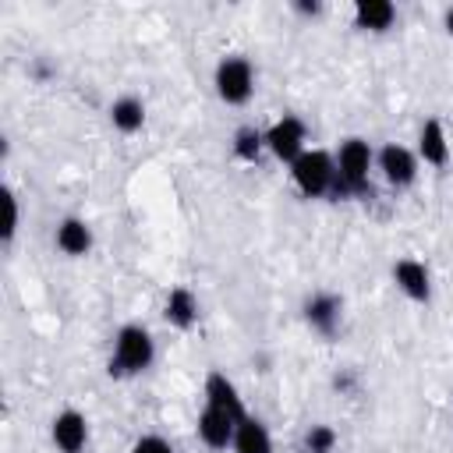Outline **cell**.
<instances>
[{"label": "cell", "mask_w": 453, "mask_h": 453, "mask_svg": "<svg viewBox=\"0 0 453 453\" xmlns=\"http://www.w3.org/2000/svg\"><path fill=\"white\" fill-rule=\"evenodd\" d=\"M304 138H308L304 120H297V117H283V120H276V124L265 131V149H269L276 159L294 163V159L304 152Z\"/></svg>", "instance_id": "5"}, {"label": "cell", "mask_w": 453, "mask_h": 453, "mask_svg": "<svg viewBox=\"0 0 453 453\" xmlns=\"http://www.w3.org/2000/svg\"><path fill=\"white\" fill-rule=\"evenodd\" d=\"M166 319L173 326H180V329L195 326V319H198V297L188 287H173L170 297H166Z\"/></svg>", "instance_id": "15"}, {"label": "cell", "mask_w": 453, "mask_h": 453, "mask_svg": "<svg viewBox=\"0 0 453 453\" xmlns=\"http://www.w3.org/2000/svg\"><path fill=\"white\" fill-rule=\"evenodd\" d=\"M57 248H60L64 255H74V258L85 255V251L92 248V230H88V223L67 216V219L57 226Z\"/></svg>", "instance_id": "14"}, {"label": "cell", "mask_w": 453, "mask_h": 453, "mask_svg": "<svg viewBox=\"0 0 453 453\" xmlns=\"http://www.w3.org/2000/svg\"><path fill=\"white\" fill-rule=\"evenodd\" d=\"M205 403H212V407H219V411H230L234 418H248L237 386H234L223 372H209V379H205Z\"/></svg>", "instance_id": "10"}, {"label": "cell", "mask_w": 453, "mask_h": 453, "mask_svg": "<svg viewBox=\"0 0 453 453\" xmlns=\"http://www.w3.org/2000/svg\"><path fill=\"white\" fill-rule=\"evenodd\" d=\"M308 453H333V446H336V432L329 428V425H311V432H308Z\"/></svg>", "instance_id": "19"}, {"label": "cell", "mask_w": 453, "mask_h": 453, "mask_svg": "<svg viewBox=\"0 0 453 453\" xmlns=\"http://www.w3.org/2000/svg\"><path fill=\"white\" fill-rule=\"evenodd\" d=\"M393 280H396V287H400L411 301H428V297H432L428 269H425V262H418V258H400V262L393 265Z\"/></svg>", "instance_id": "9"}, {"label": "cell", "mask_w": 453, "mask_h": 453, "mask_svg": "<svg viewBox=\"0 0 453 453\" xmlns=\"http://www.w3.org/2000/svg\"><path fill=\"white\" fill-rule=\"evenodd\" d=\"M446 32H449V35H453V7H449V11H446Z\"/></svg>", "instance_id": "22"}, {"label": "cell", "mask_w": 453, "mask_h": 453, "mask_svg": "<svg viewBox=\"0 0 453 453\" xmlns=\"http://www.w3.org/2000/svg\"><path fill=\"white\" fill-rule=\"evenodd\" d=\"M131 453H173V446H170L163 435H142V439L131 446Z\"/></svg>", "instance_id": "21"}, {"label": "cell", "mask_w": 453, "mask_h": 453, "mask_svg": "<svg viewBox=\"0 0 453 453\" xmlns=\"http://www.w3.org/2000/svg\"><path fill=\"white\" fill-rule=\"evenodd\" d=\"M234 453H273V439L258 418H241L234 432Z\"/></svg>", "instance_id": "12"}, {"label": "cell", "mask_w": 453, "mask_h": 453, "mask_svg": "<svg viewBox=\"0 0 453 453\" xmlns=\"http://www.w3.org/2000/svg\"><path fill=\"white\" fill-rule=\"evenodd\" d=\"M379 170H382V177H386L393 188H407V184L418 177V159H414L411 149L389 142V145H382V152H379Z\"/></svg>", "instance_id": "7"}, {"label": "cell", "mask_w": 453, "mask_h": 453, "mask_svg": "<svg viewBox=\"0 0 453 453\" xmlns=\"http://www.w3.org/2000/svg\"><path fill=\"white\" fill-rule=\"evenodd\" d=\"M4 209H7V219H4V241H11L14 230H18V198H14L11 188H4Z\"/></svg>", "instance_id": "20"}, {"label": "cell", "mask_w": 453, "mask_h": 453, "mask_svg": "<svg viewBox=\"0 0 453 453\" xmlns=\"http://www.w3.org/2000/svg\"><path fill=\"white\" fill-rule=\"evenodd\" d=\"M262 149H265V131H255V127H241V131L234 134V152H237V159H244V163H255Z\"/></svg>", "instance_id": "18"}, {"label": "cell", "mask_w": 453, "mask_h": 453, "mask_svg": "<svg viewBox=\"0 0 453 453\" xmlns=\"http://www.w3.org/2000/svg\"><path fill=\"white\" fill-rule=\"evenodd\" d=\"M212 81H216V96L223 103H230V106L248 103L251 92H255V71H251V64L244 57H223L216 64V78Z\"/></svg>", "instance_id": "4"}, {"label": "cell", "mask_w": 453, "mask_h": 453, "mask_svg": "<svg viewBox=\"0 0 453 453\" xmlns=\"http://www.w3.org/2000/svg\"><path fill=\"white\" fill-rule=\"evenodd\" d=\"M304 315H308V322H311L319 333H333L336 322H340V297H333V294H315V297L308 301Z\"/></svg>", "instance_id": "16"}, {"label": "cell", "mask_w": 453, "mask_h": 453, "mask_svg": "<svg viewBox=\"0 0 453 453\" xmlns=\"http://www.w3.org/2000/svg\"><path fill=\"white\" fill-rule=\"evenodd\" d=\"M50 435H53V446H57L60 453H81L85 442H88V421H85V414H78V411H60V414L53 418Z\"/></svg>", "instance_id": "8"}, {"label": "cell", "mask_w": 453, "mask_h": 453, "mask_svg": "<svg viewBox=\"0 0 453 453\" xmlns=\"http://www.w3.org/2000/svg\"><path fill=\"white\" fill-rule=\"evenodd\" d=\"M418 152H421V159L432 163V166H446V163H449V138H446V127H442L435 117H428V120L421 124Z\"/></svg>", "instance_id": "11"}, {"label": "cell", "mask_w": 453, "mask_h": 453, "mask_svg": "<svg viewBox=\"0 0 453 453\" xmlns=\"http://www.w3.org/2000/svg\"><path fill=\"white\" fill-rule=\"evenodd\" d=\"M156 357V343L149 336V329L142 326H120L113 336V357H110V372L117 375H138L152 365Z\"/></svg>", "instance_id": "2"}, {"label": "cell", "mask_w": 453, "mask_h": 453, "mask_svg": "<svg viewBox=\"0 0 453 453\" xmlns=\"http://www.w3.org/2000/svg\"><path fill=\"white\" fill-rule=\"evenodd\" d=\"M354 21L365 32H386L396 21V7L389 0H357L354 7Z\"/></svg>", "instance_id": "13"}, {"label": "cell", "mask_w": 453, "mask_h": 453, "mask_svg": "<svg viewBox=\"0 0 453 453\" xmlns=\"http://www.w3.org/2000/svg\"><path fill=\"white\" fill-rule=\"evenodd\" d=\"M110 120H113L117 131L134 134V131L145 124V106H142V99H134V96H120V99L110 106Z\"/></svg>", "instance_id": "17"}, {"label": "cell", "mask_w": 453, "mask_h": 453, "mask_svg": "<svg viewBox=\"0 0 453 453\" xmlns=\"http://www.w3.org/2000/svg\"><path fill=\"white\" fill-rule=\"evenodd\" d=\"M290 177L308 198H319V195L336 188V159L329 152H322V149H304L290 163Z\"/></svg>", "instance_id": "3"}, {"label": "cell", "mask_w": 453, "mask_h": 453, "mask_svg": "<svg viewBox=\"0 0 453 453\" xmlns=\"http://www.w3.org/2000/svg\"><path fill=\"white\" fill-rule=\"evenodd\" d=\"M372 145L365 138H347L336 149V195H365L372 170Z\"/></svg>", "instance_id": "1"}, {"label": "cell", "mask_w": 453, "mask_h": 453, "mask_svg": "<svg viewBox=\"0 0 453 453\" xmlns=\"http://www.w3.org/2000/svg\"><path fill=\"white\" fill-rule=\"evenodd\" d=\"M237 421L230 411H219L212 403H205V411L198 414V439L209 446V449H226L234 446V432H237Z\"/></svg>", "instance_id": "6"}]
</instances>
